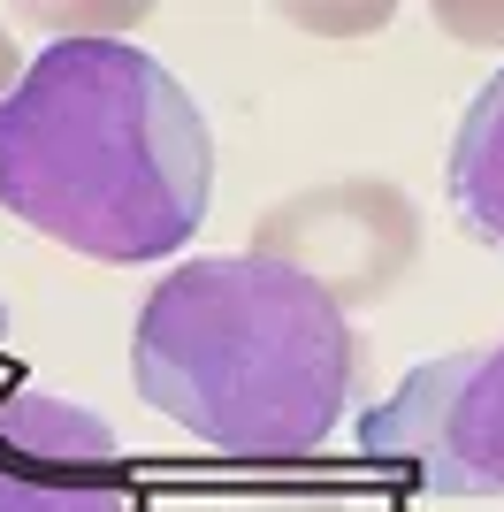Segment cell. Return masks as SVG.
I'll return each mask as SVG.
<instances>
[{"label": "cell", "mask_w": 504, "mask_h": 512, "mask_svg": "<svg viewBox=\"0 0 504 512\" xmlns=\"http://www.w3.org/2000/svg\"><path fill=\"white\" fill-rule=\"evenodd\" d=\"M214 199L191 92L123 39H62L0 100V207L107 268L184 253Z\"/></svg>", "instance_id": "6da1fadb"}, {"label": "cell", "mask_w": 504, "mask_h": 512, "mask_svg": "<svg viewBox=\"0 0 504 512\" xmlns=\"http://www.w3.org/2000/svg\"><path fill=\"white\" fill-rule=\"evenodd\" d=\"M252 253L306 276L321 299L352 314V306L390 299L413 276L420 207L390 176H336V184H314V192H291L283 207H268V222L252 230Z\"/></svg>", "instance_id": "277c9868"}, {"label": "cell", "mask_w": 504, "mask_h": 512, "mask_svg": "<svg viewBox=\"0 0 504 512\" xmlns=\"http://www.w3.org/2000/svg\"><path fill=\"white\" fill-rule=\"evenodd\" d=\"M359 451L443 497H504V344L413 367L367 421Z\"/></svg>", "instance_id": "3957f363"}, {"label": "cell", "mask_w": 504, "mask_h": 512, "mask_svg": "<svg viewBox=\"0 0 504 512\" xmlns=\"http://www.w3.org/2000/svg\"><path fill=\"white\" fill-rule=\"evenodd\" d=\"M16 85H23V54H16V39L0 31V100H8Z\"/></svg>", "instance_id": "9c48e42d"}, {"label": "cell", "mask_w": 504, "mask_h": 512, "mask_svg": "<svg viewBox=\"0 0 504 512\" xmlns=\"http://www.w3.org/2000/svg\"><path fill=\"white\" fill-rule=\"evenodd\" d=\"M436 23H443V31H459V39H474V46L504 39V8H436Z\"/></svg>", "instance_id": "52a82bcc"}, {"label": "cell", "mask_w": 504, "mask_h": 512, "mask_svg": "<svg viewBox=\"0 0 504 512\" xmlns=\"http://www.w3.org/2000/svg\"><path fill=\"white\" fill-rule=\"evenodd\" d=\"M0 512H130L123 451L100 413L54 390H0Z\"/></svg>", "instance_id": "5b68a950"}, {"label": "cell", "mask_w": 504, "mask_h": 512, "mask_svg": "<svg viewBox=\"0 0 504 512\" xmlns=\"http://www.w3.org/2000/svg\"><path fill=\"white\" fill-rule=\"evenodd\" d=\"M451 207H459L466 237H482V245L504 253V69L459 115V138H451Z\"/></svg>", "instance_id": "8992f818"}, {"label": "cell", "mask_w": 504, "mask_h": 512, "mask_svg": "<svg viewBox=\"0 0 504 512\" xmlns=\"http://www.w3.org/2000/svg\"><path fill=\"white\" fill-rule=\"evenodd\" d=\"M298 23H352V31H382L390 23V8H352V16H329V8H291Z\"/></svg>", "instance_id": "ba28073f"}, {"label": "cell", "mask_w": 504, "mask_h": 512, "mask_svg": "<svg viewBox=\"0 0 504 512\" xmlns=\"http://www.w3.org/2000/svg\"><path fill=\"white\" fill-rule=\"evenodd\" d=\"M0 337H8V314H0Z\"/></svg>", "instance_id": "30bf717a"}, {"label": "cell", "mask_w": 504, "mask_h": 512, "mask_svg": "<svg viewBox=\"0 0 504 512\" xmlns=\"http://www.w3.org/2000/svg\"><path fill=\"white\" fill-rule=\"evenodd\" d=\"M138 398L230 459H306L359 390L344 306L260 253H199L146 291Z\"/></svg>", "instance_id": "7a4b0ae2"}]
</instances>
